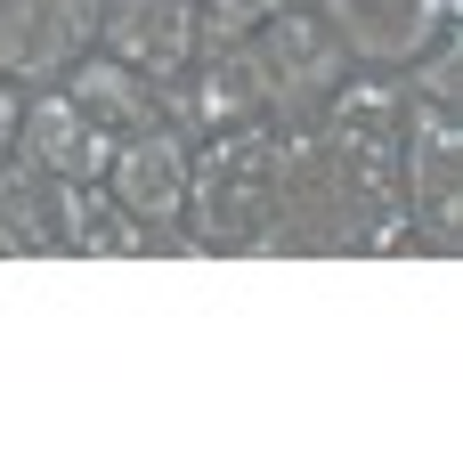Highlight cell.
I'll return each instance as SVG.
<instances>
[{"label":"cell","instance_id":"9c48e42d","mask_svg":"<svg viewBox=\"0 0 463 463\" xmlns=\"http://www.w3.org/2000/svg\"><path fill=\"white\" fill-rule=\"evenodd\" d=\"M16 155L24 163H41V171H65V179H81V187H98L106 179V163H114V138L57 90V81H41V90H24V114H16Z\"/></svg>","mask_w":463,"mask_h":463},{"label":"cell","instance_id":"52a82bcc","mask_svg":"<svg viewBox=\"0 0 463 463\" xmlns=\"http://www.w3.org/2000/svg\"><path fill=\"white\" fill-rule=\"evenodd\" d=\"M98 49V0H0V81L41 90Z\"/></svg>","mask_w":463,"mask_h":463},{"label":"cell","instance_id":"5b68a950","mask_svg":"<svg viewBox=\"0 0 463 463\" xmlns=\"http://www.w3.org/2000/svg\"><path fill=\"white\" fill-rule=\"evenodd\" d=\"M358 73H407L431 41L456 33V0H309Z\"/></svg>","mask_w":463,"mask_h":463},{"label":"cell","instance_id":"8992f818","mask_svg":"<svg viewBox=\"0 0 463 463\" xmlns=\"http://www.w3.org/2000/svg\"><path fill=\"white\" fill-rule=\"evenodd\" d=\"M187 171H195V138H187L179 122H155V130L114 138V163H106L98 187H106L130 220L187 236V228H179V212H187Z\"/></svg>","mask_w":463,"mask_h":463},{"label":"cell","instance_id":"8fae6325","mask_svg":"<svg viewBox=\"0 0 463 463\" xmlns=\"http://www.w3.org/2000/svg\"><path fill=\"white\" fill-rule=\"evenodd\" d=\"M16 114H24V90H16V81H0V163L16 155Z\"/></svg>","mask_w":463,"mask_h":463},{"label":"cell","instance_id":"ba28073f","mask_svg":"<svg viewBox=\"0 0 463 463\" xmlns=\"http://www.w3.org/2000/svg\"><path fill=\"white\" fill-rule=\"evenodd\" d=\"M57 90L106 130V138H130V130H155V122H171V81H155V73H138L130 57H114V49H81L65 73H57Z\"/></svg>","mask_w":463,"mask_h":463},{"label":"cell","instance_id":"277c9868","mask_svg":"<svg viewBox=\"0 0 463 463\" xmlns=\"http://www.w3.org/2000/svg\"><path fill=\"white\" fill-rule=\"evenodd\" d=\"M90 228V187L65 171H41L24 155L0 163V260H65L81 252Z\"/></svg>","mask_w":463,"mask_h":463},{"label":"cell","instance_id":"30bf717a","mask_svg":"<svg viewBox=\"0 0 463 463\" xmlns=\"http://www.w3.org/2000/svg\"><path fill=\"white\" fill-rule=\"evenodd\" d=\"M98 49L130 57L155 81H179L195 57V0H98Z\"/></svg>","mask_w":463,"mask_h":463},{"label":"cell","instance_id":"6da1fadb","mask_svg":"<svg viewBox=\"0 0 463 463\" xmlns=\"http://www.w3.org/2000/svg\"><path fill=\"white\" fill-rule=\"evenodd\" d=\"M285 155H293L285 122H244V130L195 138L187 212H179L187 252H269L277 195H285Z\"/></svg>","mask_w":463,"mask_h":463},{"label":"cell","instance_id":"3957f363","mask_svg":"<svg viewBox=\"0 0 463 463\" xmlns=\"http://www.w3.org/2000/svg\"><path fill=\"white\" fill-rule=\"evenodd\" d=\"M252 41V65H260V90H269V122H309L358 65L342 57V41L326 33V16L309 8V0H293V8H277L260 33H244Z\"/></svg>","mask_w":463,"mask_h":463},{"label":"cell","instance_id":"7a4b0ae2","mask_svg":"<svg viewBox=\"0 0 463 463\" xmlns=\"http://www.w3.org/2000/svg\"><path fill=\"white\" fill-rule=\"evenodd\" d=\"M399 203L415 252H463V106H439L399 81Z\"/></svg>","mask_w":463,"mask_h":463}]
</instances>
